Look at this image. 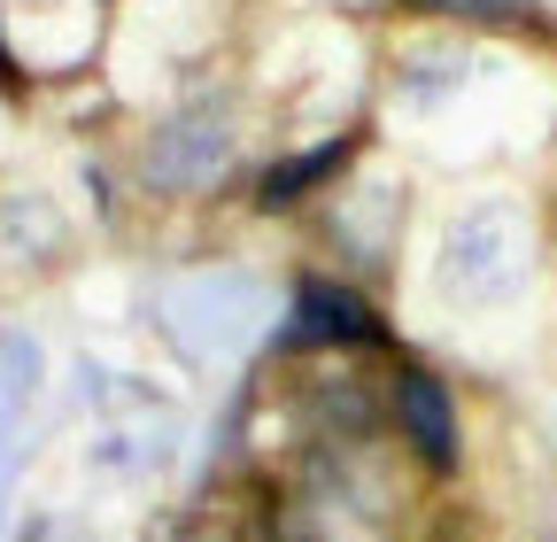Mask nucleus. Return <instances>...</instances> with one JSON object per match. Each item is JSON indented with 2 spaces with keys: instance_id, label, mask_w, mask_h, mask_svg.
Listing matches in <instances>:
<instances>
[{
  "instance_id": "nucleus-1",
  "label": "nucleus",
  "mask_w": 557,
  "mask_h": 542,
  "mask_svg": "<svg viewBox=\"0 0 557 542\" xmlns=\"http://www.w3.org/2000/svg\"><path fill=\"white\" fill-rule=\"evenodd\" d=\"M233 163H240L233 94H194L139 140V186L148 194H209V186L233 178Z\"/></svg>"
},
{
  "instance_id": "nucleus-2",
  "label": "nucleus",
  "mask_w": 557,
  "mask_h": 542,
  "mask_svg": "<svg viewBox=\"0 0 557 542\" xmlns=\"http://www.w3.org/2000/svg\"><path fill=\"white\" fill-rule=\"evenodd\" d=\"M387 434L395 449L426 472V481H449V472L465 465V419H457V395L442 372L426 365H403L387 380Z\"/></svg>"
},
{
  "instance_id": "nucleus-3",
  "label": "nucleus",
  "mask_w": 557,
  "mask_h": 542,
  "mask_svg": "<svg viewBox=\"0 0 557 542\" xmlns=\"http://www.w3.org/2000/svg\"><path fill=\"white\" fill-rule=\"evenodd\" d=\"M287 349H302V357H357V349H387V325H380V310H372V295L357 280L302 271L295 280V318H287Z\"/></svg>"
},
{
  "instance_id": "nucleus-4",
  "label": "nucleus",
  "mask_w": 557,
  "mask_h": 542,
  "mask_svg": "<svg viewBox=\"0 0 557 542\" xmlns=\"http://www.w3.org/2000/svg\"><path fill=\"white\" fill-rule=\"evenodd\" d=\"M357 148H364L357 132H341V140H325V148H310V156H278V163L256 178V210H271V218H278V210H302L318 186H333L348 163H357Z\"/></svg>"
},
{
  "instance_id": "nucleus-5",
  "label": "nucleus",
  "mask_w": 557,
  "mask_h": 542,
  "mask_svg": "<svg viewBox=\"0 0 557 542\" xmlns=\"http://www.w3.org/2000/svg\"><path fill=\"white\" fill-rule=\"evenodd\" d=\"M256 542H310V527L295 519V504H278V512L263 519V534H256Z\"/></svg>"
}]
</instances>
